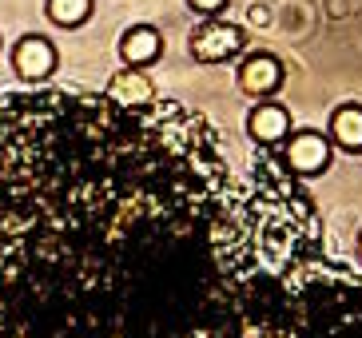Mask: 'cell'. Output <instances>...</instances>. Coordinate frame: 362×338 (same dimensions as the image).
Segmentation results:
<instances>
[{
	"label": "cell",
	"instance_id": "cell-11",
	"mask_svg": "<svg viewBox=\"0 0 362 338\" xmlns=\"http://www.w3.org/2000/svg\"><path fill=\"white\" fill-rule=\"evenodd\" d=\"M195 12H203V16H215V12H223L227 8V0H187Z\"/></svg>",
	"mask_w": 362,
	"mask_h": 338
},
{
	"label": "cell",
	"instance_id": "cell-12",
	"mask_svg": "<svg viewBox=\"0 0 362 338\" xmlns=\"http://www.w3.org/2000/svg\"><path fill=\"white\" fill-rule=\"evenodd\" d=\"M358 247H362V239H358ZM358 255H362V251H358Z\"/></svg>",
	"mask_w": 362,
	"mask_h": 338
},
{
	"label": "cell",
	"instance_id": "cell-7",
	"mask_svg": "<svg viewBox=\"0 0 362 338\" xmlns=\"http://www.w3.org/2000/svg\"><path fill=\"white\" fill-rule=\"evenodd\" d=\"M160 52H163V36L151 24H136L119 40V56H124V64H128L132 72H144L148 64L160 60Z\"/></svg>",
	"mask_w": 362,
	"mask_h": 338
},
{
	"label": "cell",
	"instance_id": "cell-10",
	"mask_svg": "<svg viewBox=\"0 0 362 338\" xmlns=\"http://www.w3.org/2000/svg\"><path fill=\"white\" fill-rule=\"evenodd\" d=\"M48 16H52L56 24L72 28V24L92 16V0H48Z\"/></svg>",
	"mask_w": 362,
	"mask_h": 338
},
{
	"label": "cell",
	"instance_id": "cell-4",
	"mask_svg": "<svg viewBox=\"0 0 362 338\" xmlns=\"http://www.w3.org/2000/svg\"><path fill=\"white\" fill-rule=\"evenodd\" d=\"M12 72L24 84H40L56 72V44L48 36H21L12 44Z\"/></svg>",
	"mask_w": 362,
	"mask_h": 338
},
{
	"label": "cell",
	"instance_id": "cell-2",
	"mask_svg": "<svg viewBox=\"0 0 362 338\" xmlns=\"http://www.w3.org/2000/svg\"><path fill=\"white\" fill-rule=\"evenodd\" d=\"M247 44V32L227 21H203L192 32V56L199 64H223Z\"/></svg>",
	"mask_w": 362,
	"mask_h": 338
},
{
	"label": "cell",
	"instance_id": "cell-8",
	"mask_svg": "<svg viewBox=\"0 0 362 338\" xmlns=\"http://www.w3.org/2000/svg\"><path fill=\"white\" fill-rule=\"evenodd\" d=\"M330 136L334 144L346 151H362V107L358 104H342L334 116H330Z\"/></svg>",
	"mask_w": 362,
	"mask_h": 338
},
{
	"label": "cell",
	"instance_id": "cell-6",
	"mask_svg": "<svg viewBox=\"0 0 362 338\" xmlns=\"http://www.w3.org/2000/svg\"><path fill=\"white\" fill-rule=\"evenodd\" d=\"M279 84H283V64L271 52L247 56L243 68H239V88H243L247 95H255V100H271V95L279 92Z\"/></svg>",
	"mask_w": 362,
	"mask_h": 338
},
{
	"label": "cell",
	"instance_id": "cell-1",
	"mask_svg": "<svg viewBox=\"0 0 362 338\" xmlns=\"http://www.w3.org/2000/svg\"><path fill=\"white\" fill-rule=\"evenodd\" d=\"M0 338H362V271L283 156L175 100H0Z\"/></svg>",
	"mask_w": 362,
	"mask_h": 338
},
{
	"label": "cell",
	"instance_id": "cell-5",
	"mask_svg": "<svg viewBox=\"0 0 362 338\" xmlns=\"http://www.w3.org/2000/svg\"><path fill=\"white\" fill-rule=\"evenodd\" d=\"M247 132H251V139H255L259 148H279L291 136V112L283 104H275V100H263V104L251 107Z\"/></svg>",
	"mask_w": 362,
	"mask_h": 338
},
{
	"label": "cell",
	"instance_id": "cell-3",
	"mask_svg": "<svg viewBox=\"0 0 362 338\" xmlns=\"http://www.w3.org/2000/svg\"><path fill=\"white\" fill-rule=\"evenodd\" d=\"M283 163H287V171H291V175H298V180L319 175V171H327V163H330V139L319 136V132H298V136H287Z\"/></svg>",
	"mask_w": 362,
	"mask_h": 338
},
{
	"label": "cell",
	"instance_id": "cell-9",
	"mask_svg": "<svg viewBox=\"0 0 362 338\" xmlns=\"http://www.w3.org/2000/svg\"><path fill=\"white\" fill-rule=\"evenodd\" d=\"M151 92L156 88L144 80L139 72H119L116 80H112V88H107V95H116V100H124V104H144V100H151Z\"/></svg>",
	"mask_w": 362,
	"mask_h": 338
}]
</instances>
